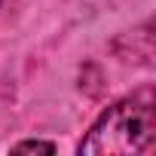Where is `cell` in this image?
<instances>
[{
	"label": "cell",
	"mask_w": 156,
	"mask_h": 156,
	"mask_svg": "<svg viewBox=\"0 0 156 156\" xmlns=\"http://www.w3.org/2000/svg\"><path fill=\"white\" fill-rule=\"evenodd\" d=\"M153 138H156V104H153V92L144 89L107 107L83 138L80 153L89 156L144 153L150 150Z\"/></svg>",
	"instance_id": "cell-1"
},
{
	"label": "cell",
	"mask_w": 156,
	"mask_h": 156,
	"mask_svg": "<svg viewBox=\"0 0 156 156\" xmlns=\"http://www.w3.org/2000/svg\"><path fill=\"white\" fill-rule=\"evenodd\" d=\"M12 150H19V153H31V150H43V153H55V144H49V141H22V144H16Z\"/></svg>",
	"instance_id": "cell-2"
}]
</instances>
